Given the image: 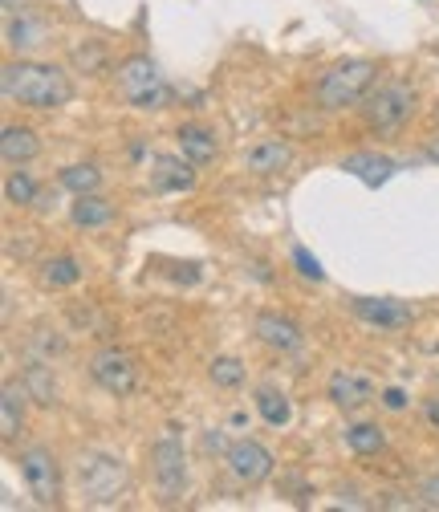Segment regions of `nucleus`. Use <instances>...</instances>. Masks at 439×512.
<instances>
[{
	"mask_svg": "<svg viewBox=\"0 0 439 512\" xmlns=\"http://www.w3.org/2000/svg\"><path fill=\"white\" fill-rule=\"evenodd\" d=\"M362 114L370 122V131H399V126L415 114V94L403 82H387V86L366 94Z\"/></svg>",
	"mask_w": 439,
	"mask_h": 512,
	"instance_id": "obj_5",
	"label": "nucleus"
},
{
	"mask_svg": "<svg viewBox=\"0 0 439 512\" xmlns=\"http://www.w3.org/2000/svg\"><path fill=\"white\" fill-rule=\"evenodd\" d=\"M374 78H379V66H374V61H366V57L338 61V66L326 70L322 82H318V106H322V110L358 106V102H366V94L374 90Z\"/></svg>",
	"mask_w": 439,
	"mask_h": 512,
	"instance_id": "obj_2",
	"label": "nucleus"
},
{
	"mask_svg": "<svg viewBox=\"0 0 439 512\" xmlns=\"http://www.w3.org/2000/svg\"><path fill=\"white\" fill-rule=\"evenodd\" d=\"M208 374H212L216 387H224V391H232V387H240V382H244V366H240V358H216Z\"/></svg>",
	"mask_w": 439,
	"mask_h": 512,
	"instance_id": "obj_28",
	"label": "nucleus"
},
{
	"mask_svg": "<svg viewBox=\"0 0 439 512\" xmlns=\"http://www.w3.org/2000/svg\"><path fill=\"white\" fill-rule=\"evenodd\" d=\"M179 155L192 159L196 167L212 163L216 159V135L204 131V126H183V131H179Z\"/></svg>",
	"mask_w": 439,
	"mask_h": 512,
	"instance_id": "obj_16",
	"label": "nucleus"
},
{
	"mask_svg": "<svg viewBox=\"0 0 439 512\" xmlns=\"http://www.w3.org/2000/svg\"><path fill=\"white\" fill-rule=\"evenodd\" d=\"M293 159V147L285 139H261L244 151V171H253V175H277L285 171Z\"/></svg>",
	"mask_w": 439,
	"mask_h": 512,
	"instance_id": "obj_13",
	"label": "nucleus"
},
{
	"mask_svg": "<svg viewBox=\"0 0 439 512\" xmlns=\"http://www.w3.org/2000/svg\"><path fill=\"white\" fill-rule=\"evenodd\" d=\"M224 460H228V472L240 484H265L273 476V452L257 439H236L224 452Z\"/></svg>",
	"mask_w": 439,
	"mask_h": 512,
	"instance_id": "obj_8",
	"label": "nucleus"
},
{
	"mask_svg": "<svg viewBox=\"0 0 439 512\" xmlns=\"http://www.w3.org/2000/svg\"><path fill=\"white\" fill-rule=\"evenodd\" d=\"M21 476H25V484H29L37 504H57L61 476H57L53 452H45V447H29V452H21Z\"/></svg>",
	"mask_w": 439,
	"mask_h": 512,
	"instance_id": "obj_9",
	"label": "nucleus"
},
{
	"mask_svg": "<svg viewBox=\"0 0 439 512\" xmlns=\"http://www.w3.org/2000/svg\"><path fill=\"white\" fill-rule=\"evenodd\" d=\"M346 447L358 452V456H374V452H383L387 447V435L374 423H354V427H346Z\"/></svg>",
	"mask_w": 439,
	"mask_h": 512,
	"instance_id": "obj_22",
	"label": "nucleus"
},
{
	"mask_svg": "<svg viewBox=\"0 0 439 512\" xmlns=\"http://www.w3.org/2000/svg\"><path fill=\"white\" fill-rule=\"evenodd\" d=\"M293 265H297V273L309 277V281H322V277H326V269L318 265V256H309L305 248H293Z\"/></svg>",
	"mask_w": 439,
	"mask_h": 512,
	"instance_id": "obj_29",
	"label": "nucleus"
},
{
	"mask_svg": "<svg viewBox=\"0 0 439 512\" xmlns=\"http://www.w3.org/2000/svg\"><path fill=\"white\" fill-rule=\"evenodd\" d=\"M419 496H423L427 508H439V476H427V480L419 484Z\"/></svg>",
	"mask_w": 439,
	"mask_h": 512,
	"instance_id": "obj_30",
	"label": "nucleus"
},
{
	"mask_svg": "<svg viewBox=\"0 0 439 512\" xmlns=\"http://www.w3.org/2000/svg\"><path fill=\"white\" fill-rule=\"evenodd\" d=\"M78 492L86 504H114L127 492V464L106 452H90L78 460Z\"/></svg>",
	"mask_w": 439,
	"mask_h": 512,
	"instance_id": "obj_3",
	"label": "nucleus"
},
{
	"mask_svg": "<svg viewBox=\"0 0 439 512\" xmlns=\"http://www.w3.org/2000/svg\"><path fill=\"white\" fill-rule=\"evenodd\" d=\"M427 159H435V163H439V139H435V143L427 147Z\"/></svg>",
	"mask_w": 439,
	"mask_h": 512,
	"instance_id": "obj_33",
	"label": "nucleus"
},
{
	"mask_svg": "<svg viewBox=\"0 0 439 512\" xmlns=\"http://www.w3.org/2000/svg\"><path fill=\"white\" fill-rule=\"evenodd\" d=\"M350 309L366 326H379V330H407L415 322V309L395 297H354Z\"/></svg>",
	"mask_w": 439,
	"mask_h": 512,
	"instance_id": "obj_10",
	"label": "nucleus"
},
{
	"mask_svg": "<svg viewBox=\"0 0 439 512\" xmlns=\"http://www.w3.org/2000/svg\"><path fill=\"white\" fill-rule=\"evenodd\" d=\"M342 171H354V175H358V179H366L370 187H379L383 179H391L395 163H391V159H383V155H350V159H342Z\"/></svg>",
	"mask_w": 439,
	"mask_h": 512,
	"instance_id": "obj_18",
	"label": "nucleus"
},
{
	"mask_svg": "<svg viewBox=\"0 0 439 512\" xmlns=\"http://www.w3.org/2000/svg\"><path fill=\"white\" fill-rule=\"evenodd\" d=\"M21 399H25V391L9 382L5 399H0V435H5V439H13L21 431V423H25V403Z\"/></svg>",
	"mask_w": 439,
	"mask_h": 512,
	"instance_id": "obj_20",
	"label": "nucleus"
},
{
	"mask_svg": "<svg viewBox=\"0 0 439 512\" xmlns=\"http://www.w3.org/2000/svg\"><path fill=\"white\" fill-rule=\"evenodd\" d=\"M423 415H427V423L439 431V399H427V407H423Z\"/></svg>",
	"mask_w": 439,
	"mask_h": 512,
	"instance_id": "obj_32",
	"label": "nucleus"
},
{
	"mask_svg": "<svg viewBox=\"0 0 439 512\" xmlns=\"http://www.w3.org/2000/svg\"><path fill=\"white\" fill-rule=\"evenodd\" d=\"M257 338H261L265 346L281 350V354H289V350L301 346V330L289 322V317H281V313H261V317H257Z\"/></svg>",
	"mask_w": 439,
	"mask_h": 512,
	"instance_id": "obj_14",
	"label": "nucleus"
},
{
	"mask_svg": "<svg viewBox=\"0 0 439 512\" xmlns=\"http://www.w3.org/2000/svg\"><path fill=\"white\" fill-rule=\"evenodd\" d=\"M70 66L82 70V74H102L106 70V45L102 41H74Z\"/></svg>",
	"mask_w": 439,
	"mask_h": 512,
	"instance_id": "obj_23",
	"label": "nucleus"
},
{
	"mask_svg": "<svg viewBox=\"0 0 439 512\" xmlns=\"http://www.w3.org/2000/svg\"><path fill=\"white\" fill-rule=\"evenodd\" d=\"M90 374L102 391L110 395H135L139 391V362L127 354V350H118V346H102L94 358H90Z\"/></svg>",
	"mask_w": 439,
	"mask_h": 512,
	"instance_id": "obj_6",
	"label": "nucleus"
},
{
	"mask_svg": "<svg viewBox=\"0 0 439 512\" xmlns=\"http://www.w3.org/2000/svg\"><path fill=\"white\" fill-rule=\"evenodd\" d=\"M196 163L183 155H155L151 159V187L155 191H192L196 187Z\"/></svg>",
	"mask_w": 439,
	"mask_h": 512,
	"instance_id": "obj_11",
	"label": "nucleus"
},
{
	"mask_svg": "<svg viewBox=\"0 0 439 512\" xmlns=\"http://www.w3.org/2000/svg\"><path fill=\"white\" fill-rule=\"evenodd\" d=\"M82 281V265L74 261V256H53V261L41 265V285L45 289H70Z\"/></svg>",
	"mask_w": 439,
	"mask_h": 512,
	"instance_id": "obj_17",
	"label": "nucleus"
},
{
	"mask_svg": "<svg viewBox=\"0 0 439 512\" xmlns=\"http://www.w3.org/2000/svg\"><path fill=\"white\" fill-rule=\"evenodd\" d=\"M5 37H9V49H37V45H45V37H49V29L41 25V21H29V17H9V29H5Z\"/></svg>",
	"mask_w": 439,
	"mask_h": 512,
	"instance_id": "obj_21",
	"label": "nucleus"
},
{
	"mask_svg": "<svg viewBox=\"0 0 439 512\" xmlns=\"http://www.w3.org/2000/svg\"><path fill=\"white\" fill-rule=\"evenodd\" d=\"M25 391H33L37 403H57V382L49 378V366H45V362H33V366H29Z\"/></svg>",
	"mask_w": 439,
	"mask_h": 512,
	"instance_id": "obj_27",
	"label": "nucleus"
},
{
	"mask_svg": "<svg viewBox=\"0 0 439 512\" xmlns=\"http://www.w3.org/2000/svg\"><path fill=\"white\" fill-rule=\"evenodd\" d=\"M383 407H387V411H403V407H407V391H403V387H387V391H383Z\"/></svg>",
	"mask_w": 439,
	"mask_h": 512,
	"instance_id": "obj_31",
	"label": "nucleus"
},
{
	"mask_svg": "<svg viewBox=\"0 0 439 512\" xmlns=\"http://www.w3.org/2000/svg\"><path fill=\"white\" fill-rule=\"evenodd\" d=\"M5 196L9 204H37V179L29 171H13L5 179Z\"/></svg>",
	"mask_w": 439,
	"mask_h": 512,
	"instance_id": "obj_26",
	"label": "nucleus"
},
{
	"mask_svg": "<svg viewBox=\"0 0 439 512\" xmlns=\"http://www.w3.org/2000/svg\"><path fill=\"white\" fill-rule=\"evenodd\" d=\"M151 472H155L163 500H175L187 488V460H183V443H179L175 427H167L159 435V443L151 447Z\"/></svg>",
	"mask_w": 439,
	"mask_h": 512,
	"instance_id": "obj_7",
	"label": "nucleus"
},
{
	"mask_svg": "<svg viewBox=\"0 0 439 512\" xmlns=\"http://www.w3.org/2000/svg\"><path fill=\"white\" fill-rule=\"evenodd\" d=\"M70 220L78 224V228H102V224H110L114 220V208L102 200V196H78V204H74V212H70Z\"/></svg>",
	"mask_w": 439,
	"mask_h": 512,
	"instance_id": "obj_19",
	"label": "nucleus"
},
{
	"mask_svg": "<svg viewBox=\"0 0 439 512\" xmlns=\"http://www.w3.org/2000/svg\"><path fill=\"white\" fill-rule=\"evenodd\" d=\"M257 411H261V419H265L269 427H285V423L293 419V407H289V399H285L281 391H273V387L257 391Z\"/></svg>",
	"mask_w": 439,
	"mask_h": 512,
	"instance_id": "obj_24",
	"label": "nucleus"
},
{
	"mask_svg": "<svg viewBox=\"0 0 439 512\" xmlns=\"http://www.w3.org/2000/svg\"><path fill=\"white\" fill-rule=\"evenodd\" d=\"M61 187H70L78 191V196H90V191L102 187V171L94 163H78V167H66L61 171Z\"/></svg>",
	"mask_w": 439,
	"mask_h": 512,
	"instance_id": "obj_25",
	"label": "nucleus"
},
{
	"mask_svg": "<svg viewBox=\"0 0 439 512\" xmlns=\"http://www.w3.org/2000/svg\"><path fill=\"white\" fill-rule=\"evenodd\" d=\"M118 94L127 98L135 110H159L171 98V90H167V82L155 70L151 57H127L122 61L118 66Z\"/></svg>",
	"mask_w": 439,
	"mask_h": 512,
	"instance_id": "obj_4",
	"label": "nucleus"
},
{
	"mask_svg": "<svg viewBox=\"0 0 439 512\" xmlns=\"http://www.w3.org/2000/svg\"><path fill=\"white\" fill-rule=\"evenodd\" d=\"M0 94L29 110H57L74 98L66 70L45 66V61H9L0 70Z\"/></svg>",
	"mask_w": 439,
	"mask_h": 512,
	"instance_id": "obj_1",
	"label": "nucleus"
},
{
	"mask_svg": "<svg viewBox=\"0 0 439 512\" xmlns=\"http://www.w3.org/2000/svg\"><path fill=\"white\" fill-rule=\"evenodd\" d=\"M330 403L334 407H342V411H358L362 403H370L374 399V382L366 378V374H358V370H338L334 378H330Z\"/></svg>",
	"mask_w": 439,
	"mask_h": 512,
	"instance_id": "obj_12",
	"label": "nucleus"
},
{
	"mask_svg": "<svg viewBox=\"0 0 439 512\" xmlns=\"http://www.w3.org/2000/svg\"><path fill=\"white\" fill-rule=\"evenodd\" d=\"M0 155H5V163H29V159L41 155V139L29 131V126H5Z\"/></svg>",
	"mask_w": 439,
	"mask_h": 512,
	"instance_id": "obj_15",
	"label": "nucleus"
}]
</instances>
